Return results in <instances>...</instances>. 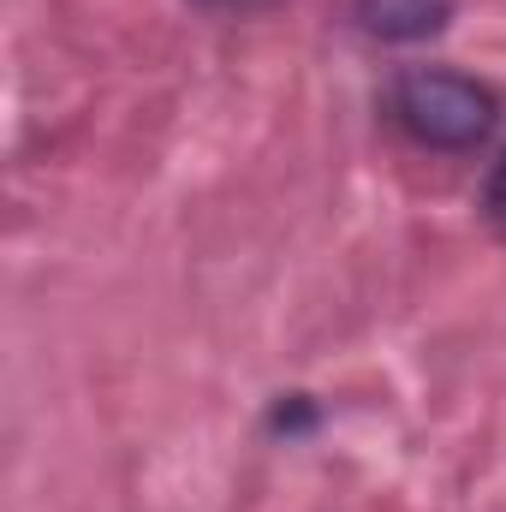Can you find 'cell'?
<instances>
[{
    "instance_id": "cell-2",
    "label": "cell",
    "mask_w": 506,
    "mask_h": 512,
    "mask_svg": "<svg viewBox=\"0 0 506 512\" xmlns=\"http://www.w3.org/2000/svg\"><path fill=\"white\" fill-rule=\"evenodd\" d=\"M459 0H352V18L376 42H429L447 30Z\"/></svg>"
},
{
    "instance_id": "cell-3",
    "label": "cell",
    "mask_w": 506,
    "mask_h": 512,
    "mask_svg": "<svg viewBox=\"0 0 506 512\" xmlns=\"http://www.w3.org/2000/svg\"><path fill=\"white\" fill-rule=\"evenodd\" d=\"M483 209H489V221L501 227V239H506V155L495 161V173H489V191H483Z\"/></svg>"
},
{
    "instance_id": "cell-4",
    "label": "cell",
    "mask_w": 506,
    "mask_h": 512,
    "mask_svg": "<svg viewBox=\"0 0 506 512\" xmlns=\"http://www.w3.org/2000/svg\"><path fill=\"white\" fill-rule=\"evenodd\" d=\"M203 6H262V0H203Z\"/></svg>"
},
{
    "instance_id": "cell-1",
    "label": "cell",
    "mask_w": 506,
    "mask_h": 512,
    "mask_svg": "<svg viewBox=\"0 0 506 512\" xmlns=\"http://www.w3.org/2000/svg\"><path fill=\"white\" fill-rule=\"evenodd\" d=\"M387 114L417 149L435 155H471L501 126V96L453 66H405L387 84Z\"/></svg>"
}]
</instances>
